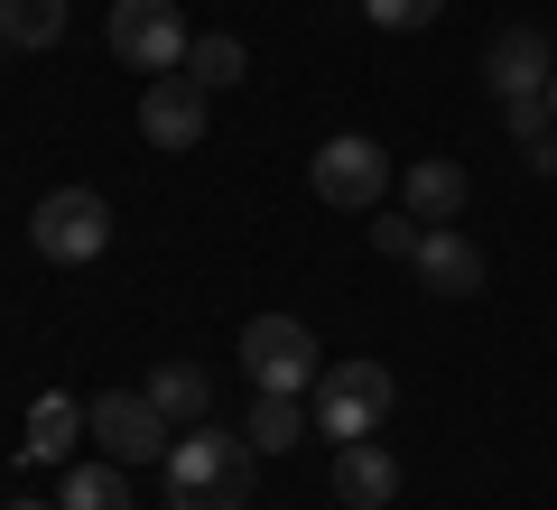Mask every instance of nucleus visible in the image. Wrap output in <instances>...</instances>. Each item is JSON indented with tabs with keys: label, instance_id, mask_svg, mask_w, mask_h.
<instances>
[{
	"label": "nucleus",
	"instance_id": "4468645a",
	"mask_svg": "<svg viewBox=\"0 0 557 510\" xmlns=\"http://www.w3.org/2000/svg\"><path fill=\"white\" fill-rule=\"evenodd\" d=\"M139 390L159 399L177 427H196V418H214V372H196V362H159V372L139 381Z\"/></svg>",
	"mask_w": 557,
	"mask_h": 510
},
{
	"label": "nucleus",
	"instance_id": "7ed1b4c3",
	"mask_svg": "<svg viewBox=\"0 0 557 510\" xmlns=\"http://www.w3.org/2000/svg\"><path fill=\"white\" fill-rule=\"evenodd\" d=\"M168 427H177V418H168L149 390H94L84 399V436H94L112 464H168V446H177Z\"/></svg>",
	"mask_w": 557,
	"mask_h": 510
},
{
	"label": "nucleus",
	"instance_id": "20e7f679",
	"mask_svg": "<svg viewBox=\"0 0 557 510\" xmlns=\"http://www.w3.org/2000/svg\"><path fill=\"white\" fill-rule=\"evenodd\" d=\"M242 372H251V390L307 399L325 381V362H317V334H307L298 315H251V325H242Z\"/></svg>",
	"mask_w": 557,
	"mask_h": 510
},
{
	"label": "nucleus",
	"instance_id": "b1692460",
	"mask_svg": "<svg viewBox=\"0 0 557 510\" xmlns=\"http://www.w3.org/2000/svg\"><path fill=\"white\" fill-rule=\"evenodd\" d=\"M0 57H10V38H0Z\"/></svg>",
	"mask_w": 557,
	"mask_h": 510
},
{
	"label": "nucleus",
	"instance_id": "6e6552de",
	"mask_svg": "<svg viewBox=\"0 0 557 510\" xmlns=\"http://www.w3.org/2000/svg\"><path fill=\"white\" fill-rule=\"evenodd\" d=\"M139 130H149V149H196V139H205V84L196 75H149V94H139Z\"/></svg>",
	"mask_w": 557,
	"mask_h": 510
},
{
	"label": "nucleus",
	"instance_id": "5701e85b",
	"mask_svg": "<svg viewBox=\"0 0 557 510\" xmlns=\"http://www.w3.org/2000/svg\"><path fill=\"white\" fill-rule=\"evenodd\" d=\"M10 510H47V501H10Z\"/></svg>",
	"mask_w": 557,
	"mask_h": 510
},
{
	"label": "nucleus",
	"instance_id": "aec40b11",
	"mask_svg": "<svg viewBox=\"0 0 557 510\" xmlns=\"http://www.w3.org/2000/svg\"><path fill=\"white\" fill-rule=\"evenodd\" d=\"M362 20L391 28V38H418V28H437V20H446V0H362Z\"/></svg>",
	"mask_w": 557,
	"mask_h": 510
},
{
	"label": "nucleus",
	"instance_id": "f3484780",
	"mask_svg": "<svg viewBox=\"0 0 557 510\" xmlns=\"http://www.w3.org/2000/svg\"><path fill=\"white\" fill-rule=\"evenodd\" d=\"M502 121H511V139H520V167H530V177H548V167H557V112H548V94L502 102Z\"/></svg>",
	"mask_w": 557,
	"mask_h": 510
},
{
	"label": "nucleus",
	"instance_id": "412c9836",
	"mask_svg": "<svg viewBox=\"0 0 557 510\" xmlns=\"http://www.w3.org/2000/svg\"><path fill=\"white\" fill-rule=\"evenodd\" d=\"M418 233H428L418 214H381V223H372V251H381V260H409V251H418Z\"/></svg>",
	"mask_w": 557,
	"mask_h": 510
},
{
	"label": "nucleus",
	"instance_id": "ddd939ff",
	"mask_svg": "<svg viewBox=\"0 0 557 510\" xmlns=\"http://www.w3.org/2000/svg\"><path fill=\"white\" fill-rule=\"evenodd\" d=\"M399 204H409L418 223H456L465 214V167L456 158H418L409 177H399Z\"/></svg>",
	"mask_w": 557,
	"mask_h": 510
},
{
	"label": "nucleus",
	"instance_id": "4be33fe9",
	"mask_svg": "<svg viewBox=\"0 0 557 510\" xmlns=\"http://www.w3.org/2000/svg\"><path fill=\"white\" fill-rule=\"evenodd\" d=\"M548 112H557V75H548Z\"/></svg>",
	"mask_w": 557,
	"mask_h": 510
},
{
	"label": "nucleus",
	"instance_id": "dca6fc26",
	"mask_svg": "<svg viewBox=\"0 0 557 510\" xmlns=\"http://www.w3.org/2000/svg\"><path fill=\"white\" fill-rule=\"evenodd\" d=\"M242 436H251L260 455H288L307 436V399H288V390H251V418H242Z\"/></svg>",
	"mask_w": 557,
	"mask_h": 510
},
{
	"label": "nucleus",
	"instance_id": "423d86ee",
	"mask_svg": "<svg viewBox=\"0 0 557 510\" xmlns=\"http://www.w3.org/2000/svg\"><path fill=\"white\" fill-rule=\"evenodd\" d=\"M28 241H38V260H102V241H112V204L94 196V186H57V196H38V214H28Z\"/></svg>",
	"mask_w": 557,
	"mask_h": 510
},
{
	"label": "nucleus",
	"instance_id": "9d476101",
	"mask_svg": "<svg viewBox=\"0 0 557 510\" xmlns=\"http://www.w3.org/2000/svg\"><path fill=\"white\" fill-rule=\"evenodd\" d=\"M548 75H557V57H548V38H539V28H502V38H493V57H483V84H493L502 102L548 94Z\"/></svg>",
	"mask_w": 557,
	"mask_h": 510
},
{
	"label": "nucleus",
	"instance_id": "a211bd4d",
	"mask_svg": "<svg viewBox=\"0 0 557 510\" xmlns=\"http://www.w3.org/2000/svg\"><path fill=\"white\" fill-rule=\"evenodd\" d=\"M57 510H131V483H121V464H65Z\"/></svg>",
	"mask_w": 557,
	"mask_h": 510
},
{
	"label": "nucleus",
	"instance_id": "f8f14e48",
	"mask_svg": "<svg viewBox=\"0 0 557 510\" xmlns=\"http://www.w3.org/2000/svg\"><path fill=\"white\" fill-rule=\"evenodd\" d=\"M75 446H84V399L47 390L38 409H28V436H20V464H75Z\"/></svg>",
	"mask_w": 557,
	"mask_h": 510
},
{
	"label": "nucleus",
	"instance_id": "39448f33",
	"mask_svg": "<svg viewBox=\"0 0 557 510\" xmlns=\"http://www.w3.org/2000/svg\"><path fill=\"white\" fill-rule=\"evenodd\" d=\"M102 38H112V57H121V65H139V75H177L186 47H196V28H186L177 0H112Z\"/></svg>",
	"mask_w": 557,
	"mask_h": 510
},
{
	"label": "nucleus",
	"instance_id": "2eb2a0df",
	"mask_svg": "<svg viewBox=\"0 0 557 510\" xmlns=\"http://www.w3.org/2000/svg\"><path fill=\"white\" fill-rule=\"evenodd\" d=\"M177 75H196V84H205V94H233V84H242V75H251V47H242V38H233V28H205V38H196V47H186V65H177Z\"/></svg>",
	"mask_w": 557,
	"mask_h": 510
},
{
	"label": "nucleus",
	"instance_id": "f03ea898",
	"mask_svg": "<svg viewBox=\"0 0 557 510\" xmlns=\"http://www.w3.org/2000/svg\"><path fill=\"white\" fill-rule=\"evenodd\" d=\"M307 399H317L307 418H317V436H325V446H362V436H381V427H391L399 381L381 372V362H335V372H325Z\"/></svg>",
	"mask_w": 557,
	"mask_h": 510
},
{
	"label": "nucleus",
	"instance_id": "1a4fd4ad",
	"mask_svg": "<svg viewBox=\"0 0 557 510\" xmlns=\"http://www.w3.org/2000/svg\"><path fill=\"white\" fill-rule=\"evenodd\" d=\"M409 270H418V288H428V297H474L483 288V251L456 233V223H428L418 251H409Z\"/></svg>",
	"mask_w": 557,
	"mask_h": 510
},
{
	"label": "nucleus",
	"instance_id": "f257e3e1",
	"mask_svg": "<svg viewBox=\"0 0 557 510\" xmlns=\"http://www.w3.org/2000/svg\"><path fill=\"white\" fill-rule=\"evenodd\" d=\"M260 483V446L233 427H214V418H196V427L168 446V510H242Z\"/></svg>",
	"mask_w": 557,
	"mask_h": 510
},
{
	"label": "nucleus",
	"instance_id": "6ab92c4d",
	"mask_svg": "<svg viewBox=\"0 0 557 510\" xmlns=\"http://www.w3.org/2000/svg\"><path fill=\"white\" fill-rule=\"evenodd\" d=\"M0 38L10 47H57L65 38V0H0Z\"/></svg>",
	"mask_w": 557,
	"mask_h": 510
},
{
	"label": "nucleus",
	"instance_id": "9b49d317",
	"mask_svg": "<svg viewBox=\"0 0 557 510\" xmlns=\"http://www.w3.org/2000/svg\"><path fill=\"white\" fill-rule=\"evenodd\" d=\"M391 492H399V455L391 446H335V501L344 510H391Z\"/></svg>",
	"mask_w": 557,
	"mask_h": 510
},
{
	"label": "nucleus",
	"instance_id": "0eeeda50",
	"mask_svg": "<svg viewBox=\"0 0 557 510\" xmlns=\"http://www.w3.org/2000/svg\"><path fill=\"white\" fill-rule=\"evenodd\" d=\"M317 204H335V214H372L381 196H391V149L381 139H362V130H344V139H325L317 149Z\"/></svg>",
	"mask_w": 557,
	"mask_h": 510
}]
</instances>
